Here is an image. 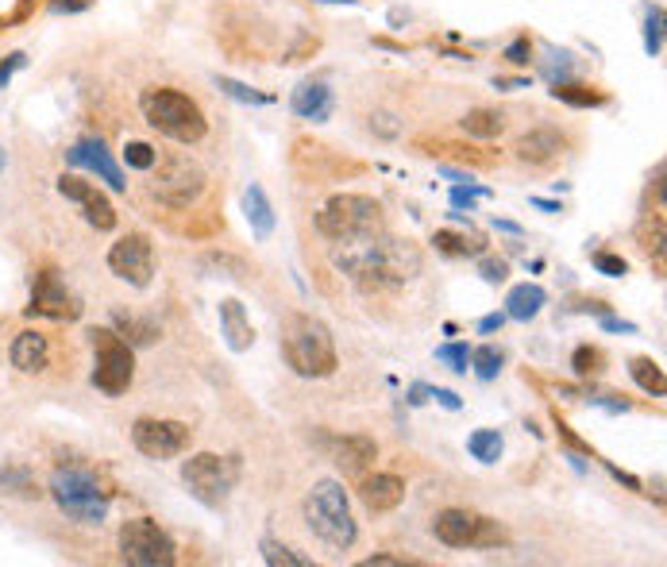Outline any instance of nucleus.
Returning <instances> with one entry per match:
<instances>
[{
	"instance_id": "1",
	"label": "nucleus",
	"mask_w": 667,
	"mask_h": 567,
	"mask_svg": "<svg viewBox=\"0 0 667 567\" xmlns=\"http://www.w3.org/2000/svg\"><path fill=\"white\" fill-rule=\"evenodd\" d=\"M332 263L363 290H390L421 274V251L398 236L374 232L359 240H340L332 247Z\"/></svg>"
},
{
	"instance_id": "2",
	"label": "nucleus",
	"mask_w": 667,
	"mask_h": 567,
	"mask_svg": "<svg viewBox=\"0 0 667 567\" xmlns=\"http://www.w3.org/2000/svg\"><path fill=\"white\" fill-rule=\"evenodd\" d=\"M282 359L301 378H328L340 367L336 340H332L328 324L317 321V317H305V313H290L282 324Z\"/></svg>"
},
{
	"instance_id": "3",
	"label": "nucleus",
	"mask_w": 667,
	"mask_h": 567,
	"mask_svg": "<svg viewBox=\"0 0 667 567\" xmlns=\"http://www.w3.org/2000/svg\"><path fill=\"white\" fill-rule=\"evenodd\" d=\"M139 112H143V120L155 132L174 139V143H182V147H193V143H201L209 135V120H205L201 105L193 97H186L182 89H174V85H151V89H143Z\"/></svg>"
},
{
	"instance_id": "4",
	"label": "nucleus",
	"mask_w": 667,
	"mask_h": 567,
	"mask_svg": "<svg viewBox=\"0 0 667 567\" xmlns=\"http://www.w3.org/2000/svg\"><path fill=\"white\" fill-rule=\"evenodd\" d=\"M305 521L313 529V537H321L328 548L347 552L359 540V525L347 510V490L336 479H321L305 498Z\"/></svg>"
},
{
	"instance_id": "5",
	"label": "nucleus",
	"mask_w": 667,
	"mask_h": 567,
	"mask_svg": "<svg viewBox=\"0 0 667 567\" xmlns=\"http://www.w3.org/2000/svg\"><path fill=\"white\" fill-rule=\"evenodd\" d=\"M313 224H317V232H321L324 240H332V243L386 232L382 205H378L374 197H367V193H336L321 213H317Z\"/></svg>"
},
{
	"instance_id": "6",
	"label": "nucleus",
	"mask_w": 667,
	"mask_h": 567,
	"mask_svg": "<svg viewBox=\"0 0 667 567\" xmlns=\"http://www.w3.org/2000/svg\"><path fill=\"white\" fill-rule=\"evenodd\" d=\"M51 498L70 521H78V525H105L108 494L105 486L97 483L93 471H85V467H58L51 475Z\"/></svg>"
},
{
	"instance_id": "7",
	"label": "nucleus",
	"mask_w": 667,
	"mask_h": 567,
	"mask_svg": "<svg viewBox=\"0 0 667 567\" xmlns=\"http://www.w3.org/2000/svg\"><path fill=\"white\" fill-rule=\"evenodd\" d=\"M243 463L240 456H216V452H197L182 463V483L189 486V494L201 502V506H224L232 498V490L240 483Z\"/></svg>"
},
{
	"instance_id": "8",
	"label": "nucleus",
	"mask_w": 667,
	"mask_h": 567,
	"mask_svg": "<svg viewBox=\"0 0 667 567\" xmlns=\"http://www.w3.org/2000/svg\"><path fill=\"white\" fill-rule=\"evenodd\" d=\"M89 344H93V386L108 394V398H120L128 394L135 378V355L132 344L124 336H116L112 328H93L89 332Z\"/></svg>"
},
{
	"instance_id": "9",
	"label": "nucleus",
	"mask_w": 667,
	"mask_h": 567,
	"mask_svg": "<svg viewBox=\"0 0 667 567\" xmlns=\"http://www.w3.org/2000/svg\"><path fill=\"white\" fill-rule=\"evenodd\" d=\"M120 560L132 567H174L178 548L170 533L151 517H132L120 525Z\"/></svg>"
},
{
	"instance_id": "10",
	"label": "nucleus",
	"mask_w": 667,
	"mask_h": 567,
	"mask_svg": "<svg viewBox=\"0 0 667 567\" xmlns=\"http://www.w3.org/2000/svg\"><path fill=\"white\" fill-rule=\"evenodd\" d=\"M432 533L448 548H498L506 544V529L494 517H482L471 510H440L432 521Z\"/></svg>"
},
{
	"instance_id": "11",
	"label": "nucleus",
	"mask_w": 667,
	"mask_h": 567,
	"mask_svg": "<svg viewBox=\"0 0 667 567\" xmlns=\"http://www.w3.org/2000/svg\"><path fill=\"white\" fill-rule=\"evenodd\" d=\"M151 193L159 197L162 205L170 209H189L201 193H205V170L186 155H174V159L159 162V174L151 182Z\"/></svg>"
},
{
	"instance_id": "12",
	"label": "nucleus",
	"mask_w": 667,
	"mask_h": 567,
	"mask_svg": "<svg viewBox=\"0 0 667 567\" xmlns=\"http://www.w3.org/2000/svg\"><path fill=\"white\" fill-rule=\"evenodd\" d=\"M108 270L128 282L135 290H147L151 278H155V251H151V240L139 236V232H128L108 247Z\"/></svg>"
},
{
	"instance_id": "13",
	"label": "nucleus",
	"mask_w": 667,
	"mask_h": 567,
	"mask_svg": "<svg viewBox=\"0 0 667 567\" xmlns=\"http://www.w3.org/2000/svg\"><path fill=\"white\" fill-rule=\"evenodd\" d=\"M27 317H51V321H78L81 301L78 294L58 278V270H39L31 282V305Z\"/></svg>"
},
{
	"instance_id": "14",
	"label": "nucleus",
	"mask_w": 667,
	"mask_h": 567,
	"mask_svg": "<svg viewBox=\"0 0 667 567\" xmlns=\"http://www.w3.org/2000/svg\"><path fill=\"white\" fill-rule=\"evenodd\" d=\"M132 444L147 459H174L189 448V429L182 421L162 417H139L132 425Z\"/></svg>"
},
{
	"instance_id": "15",
	"label": "nucleus",
	"mask_w": 667,
	"mask_h": 567,
	"mask_svg": "<svg viewBox=\"0 0 667 567\" xmlns=\"http://www.w3.org/2000/svg\"><path fill=\"white\" fill-rule=\"evenodd\" d=\"M58 193H62L66 201L81 205V213H85V220H89V228H97V232H112V228H116V209L108 205L105 193H97V186L81 182V178H74V174H62V178H58Z\"/></svg>"
},
{
	"instance_id": "16",
	"label": "nucleus",
	"mask_w": 667,
	"mask_h": 567,
	"mask_svg": "<svg viewBox=\"0 0 667 567\" xmlns=\"http://www.w3.org/2000/svg\"><path fill=\"white\" fill-rule=\"evenodd\" d=\"M66 162H74V166H81V170H93L112 193H124V189H128L124 170H120V162L112 159V151L105 147V139H78V143L66 151Z\"/></svg>"
},
{
	"instance_id": "17",
	"label": "nucleus",
	"mask_w": 667,
	"mask_h": 567,
	"mask_svg": "<svg viewBox=\"0 0 667 567\" xmlns=\"http://www.w3.org/2000/svg\"><path fill=\"white\" fill-rule=\"evenodd\" d=\"M290 108H294L297 120H309V124H328L332 112H336V97L324 81H301L290 97Z\"/></svg>"
},
{
	"instance_id": "18",
	"label": "nucleus",
	"mask_w": 667,
	"mask_h": 567,
	"mask_svg": "<svg viewBox=\"0 0 667 567\" xmlns=\"http://www.w3.org/2000/svg\"><path fill=\"white\" fill-rule=\"evenodd\" d=\"M563 135L556 128H533V132H525L517 143H513V155L521 162H529V166H548V162H556L563 155Z\"/></svg>"
},
{
	"instance_id": "19",
	"label": "nucleus",
	"mask_w": 667,
	"mask_h": 567,
	"mask_svg": "<svg viewBox=\"0 0 667 567\" xmlns=\"http://www.w3.org/2000/svg\"><path fill=\"white\" fill-rule=\"evenodd\" d=\"M8 359H12V367L24 371V375H43V371L51 367V344H47L43 332H31V328H27V332H20V336L12 340Z\"/></svg>"
},
{
	"instance_id": "20",
	"label": "nucleus",
	"mask_w": 667,
	"mask_h": 567,
	"mask_svg": "<svg viewBox=\"0 0 667 567\" xmlns=\"http://www.w3.org/2000/svg\"><path fill=\"white\" fill-rule=\"evenodd\" d=\"M359 498H363V506L371 513H390L405 502V483H401L398 475H390V471H378L371 479H363Z\"/></svg>"
},
{
	"instance_id": "21",
	"label": "nucleus",
	"mask_w": 667,
	"mask_h": 567,
	"mask_svg": "<svg viewBox=\"0 0 667 567\" xmlns=\"http://www.w3.org/2000/svg\"><path fill=\"white\" fill-rule=\"evenodd\" d=\"M328 452H332V459L344 467L347 475H355V471H363V467L374 463L378 444H374L371 436H332V440H328Z\"/></svg>"
},
{
	"instance_id": "22",
	"label": "nucleus",
	"mask_w": 667,
	"mask_h": 567,
	"mask_svg": "<svg viewBox=\"0 0 667 567\" xmlns=\"http://www.w3.org/2000/svg\"><path fill=\"white\" fill-rule=\"evenodd\" d=\"M220 332H224V344L232 351H247L255 344V328L247 321L243 301H236V297L220 301Z\"/></svg>"
},
{
	"instance_id": "23",
	"label": "nucleus",
	"mask_w": 667,
	"mask_h": 567,
	"mask_svg": "<svg viewBox=\"0 0 667 567\" xmlns=\"http://www.w3.org/2000/svg\"><path fill=\"white\" fill-rule=\"evenodd\" d=\"M243 216L251 224V236L259 243H267L270 232H274V205H270L267 189L255 186V182L243 189Z\"/></svg>"
},
{
	"instance_id": "24",
	"label": "nucleus",
	"mask_w": 667,
	"mask_h": 567,
	"mask_svg": "<svg viewBox=\"0 0 667 567\" xmlns=\"http://www.w3.org/2000/svg\"><path fill=\"white\" fill-rule=\"evenodd\" d=\"M548 305V294H544V286H536V282H525V286H513L506 297V317L509 321H533L536 313Z\"/></svg>"
},
{
	"instance_id": "25",
	"label": "nucleus",
	"mask_w": 667,
	"mask_h": 567,
	"mask_svg": "<svg viewBox=\"0 0 667 567\" xmlns=\"http://www.w3.org/2000/svg\"><path fill=\"white\" fill-rule=\"evenodd\" d=\"M552 97L563 101V105L571 108H602L610 97L602 93V89H594V85H583V81H560V85H552Z\"/></svg>"
},
{
	"instance_id": "26",
	"label": "nucleus",
	"mask_w": 667,
	"mask_h": 567,
	"mask_svg": "<svg viewBox=\"0 0 667 567\" xmlns=\"http://www.w3.org/2000/svg\"><path fill=\"white\" fill-rule=\"evenodd\" d=\"M459 128L471 135V139H494V135H502V128H506V116L498 108H471L459 120Z\"/></svg>"
},
{
	"instance_id": "27",
	"label": "nucleus",
	"mask_w": 667,
	"mask_h": 567,
	"mask_svg": "<svg viewBox=\"0 0 667 567\" xmlns=\"http://www.w3.org/2000/svg\"><path fill=\"white\" fill-rule=\"evenodd\" d=\"M629 375H633V382L641 386L644 394H652V398H664V394H667L664 367H660L656 359H648V355H637V359H629Z\"/></svg>"
},
{
	"instance_id": "28",
	"label": "nucleus",
	"mask_w": 667,
	"mask_h": 567,
	"mask_svg": "<svg viewBox=\"0 0 667 567\" xmlns=\"http://www.w3.org/2000/svg\"><path fill=\"white\" fill-rule=\"evenodd\" d=\"M467 452L479 459V463H498L506 452V440L498 429H475L467 436Z\"/></svg>"
},
{
	"instance_id": "29",
	"label": "nucleus",
	"mask_w": 667,
	"mask_h": 567,
	"mask_svg": "<svg viewBox=\"0 0 667 567\" xmlns=\"http://www.w3.org/2000/svg\"><path fill=\"white\" fill-rule=\"evenodd\" d=\"M436 243V251H444V255H455V259H463V255H482L486 251V240H482L479 232H471V236H455V232H436L432 236Z\"/></svg>"
},
{
	"instance_id": "30",
	"label": "nucleus",
	"mask_w": 667,
	"mask_h": 567,
	"mask_svg": "<svg viewBox=\"0 0 667 567\" xmlns=\"http://www.w3.org/2000/svg\"><path fill=\"white\" fill-rule=\"evenodd\" d=\"M112 324L132 340V344H155L159 340V324L155 321H139V317H132V313H112Z\"/></svg>"
},
{
	"instance_id": "31",
	"label": "nucleus",
	"mask_w": 667,
	"mask_h": 567,
	"mask_svg": "<svg viewBox=\"0 0 667 567\" xmlns=\"http://www.w3.org/2000/svg\"><path fill=\"white\" fill-rule=\"evenodd\" d=\"M471 367H475V375L482 382H494V378L502 375V367H506V351L494 348V344H482V348L471 351Z\"/></svg>"
},
{
	"instance_id": "32",
	"label": "nucleus",
	"mask_w": 667,
	"mask_h": 567,
	"mask_svg": "<svg viewBox=\"0 0 667 567\" xmlns=\"http://www.w3.org/2000/svg\"><path fill=\"white\" fill-rule=\"evenodd\" d=\"M644 51H648V58L664 54V4H652L644 16Z\"/></svg>"
},
{
	"instance_id": "33",
	"label": "nucleus",
	"mask_w": 667,
	"mask_h": 567,
	"mask_svg": "<svg viewBox=\"0 0 667 567\" xmlns=\"http://www.w3.org/2000/svg\"><path fill=\"white\" fill-rule=\"evenodd\" d=\"M540 74L552 81V85H560V81L575 78V62H571L567 51H552V47H548V58L540 62Z\"/></svg>"
},
{
	"instance_id": "34",
	"label": "nucleus",
	"mask_w": 667,
	"mask_h": 567,
	"mask_svg": "<svg viewBox=\"0 0 667 567\" xmlns=\"http://www.w3.org/2000/svg\"><path fill=\"white\" fill-rule=\"evenodd\" d=\"M259 552H263V560H267L270 567H309V560H305V556H297L294 548L278 544L274 537L263 540V544H259Z\"/></svg>"
},
{
	"instance_id": "35",
	"label": "nucleus",
	"mask_w": 667,
	"mask_h": 567,
	"mask_svg": "<svg viewBox=\"0 0 667 567\" xmlns=\"http://www.w3.org/2000/svg\"><path fill=\"white\" fill-rule=\"evenodd\" d=\"M216 89H220L224 97L240 101V105H270L267 93H259V89H247V85H243V81H236V78H216Z\"/></svg>"
},
{
	"instance_id": "36",
	"label": "nucleus",
	"mask_w": 667,
	"mask_h": 567,
	"mask_svg": "<svg viewBox=\"0 0 667 567\" xmlns=\"http://www.w3.org/2000/svg\"><path fill=\"white\" fill-rule=\"evenodd\" d=\"M124 162H128L132 170H155V162H159V151H155L151 143H143V139H132V143L124 147Z\"/></svg>"
},
{
	"instance_id": "37",
	"label": "nucleus",
	"mask_w": 667,
	"mask_h": 567,
	"mask_svg": "<svg viewBox=\"0 0 667 567\" xmlns=\"http://www.w3.org/2000/svg\"><path fill=\"white\" fill-rule=\"evenodd\" d=\"M436 359L455 371V375H467V367H471V348L467 344H444V348H436Z\"/></svg>"
},
{
	"instance_id": "38",
	"label": "nucleus",
	"mask_w": 667,
	"mask_h": 567,
	"mask_svg": "<svg viewBox=\"0 0 667 567\" xmlns=\"http://www.w3.org/2000/svg\"><path fill=\"white\" fill-rule=\"evenodd\" d=\"M602 363H606V355L598 348H579L571 355V367H575V375L587 378V375H598L602 371Z\"/></svg>"
},
{
	"instance_id": "39",
	"label": "nucleus",
	"mask_w": 667,
	"mask_h": 567,
	"mask_svg": "<svg viewBox=\"0 0 667 567\" xmlns=\"http://www.w3.org/2000/svg\"><path fill=\"white\" fill-rule=\"evenodd\" d=\"M482 197H490V189L471 186V182H467V186H463V182H455L452 186V209H467V213H471Z\"/></svg>"
},
{
	"instance_id": "40",
	"label": "nucleus",
	"mask_w": 667,
	"mask_h": 567,
	"mask_svg": "<svg viewBox=\"0 0 667 567\" xmlns=\"http://www.w3.org/2000/svg\"><path fill=\"white\" fill-rule=\"evenodd\" d=\"M590 263H594L598 274H606V278H621V274L629 270V263H625L621 255H610V251H594V255H590Z\"/></svg>"
},
{
	"instance_id": "41",
	"label": "nucleus",
	"mask_w": 667,
	"mask_h": 567,
	"mask_svg": "<svg viewBox=\"0 0 667 567\" xmlns=\"http://www.w3.org/2000/svg\"><path fill=\"white\" fill-rule=\"evenodd\" d=\"M371 132L382 135V139H398L401 135V124L394 112H374L371 116Z\"/></svg>"
},
{
	"instance_id": "42",
	"label": "nucleus",
	"mask_w": 667,
	"mask_h": 567,
	"mask_svg": "<svg viewBox=\"0 0 667 567\" xmlns=\"http://www.w3.org/2000/svg\"><path fill=\"white\" fill-rule=\"evenodd\" d=\"M479 274H482V282H490V286H502V282L509 278L506 259H482V263H479Z\"/></svg>"
},
{
	"instance_id": "43",
	"label": "nucleus",
	"mask_w": 667,
	"mask_h": 567,
	"mask_svg": "<svg viewBox=\"0 0 667 567\" xmlns=\"http://www.w3.org/2000/svg\"><path fill=\"white\" fill-rule=\"evenodd\" d=\"M529 58H533V43H529V35H517V39L506 47V62H513V66H529Z\"/></svg>"
},
{
	"instance_id": "44",
	"label": "nucleus",
	"mask_w": 667,
	"mask_h": 567,
	"mask_svg": "<svg viewBox=\"0 0 667 567\" xmlns=\"http://www.w3.org/2000/svg\"><path fill=\"white\" fill-rule=\"evenodd\" d=\"M24 66H27V54H24V51H12V54H8V58L0 62V89H8V81L16 78V74H20Z\"/></svg>"
},
{
	"instance_id": "45",
	"label": "nucleus",
	"mask_w": 667,
	"mask_h": 567,
	"mask_svg": "<svg viewBox=\"0 0 667 567\" xmlns=\"http://www.w3.org/2000/svg\"><path fill=\"white\" fill-rule=\"evenodd\" d=\"M93 0H51L47 8H51L54 16H74V12H85Z\"/></svg>"
},
{
	"instance_id": "46",
	"label": "nucleus",
	"mask_w": 667,
	"mask_h": 567,
	"mask_svg": "<svg viewBox=\"0 0 667 567\" xmlns=\"http://www.w3.org/2000/svg\"><path fill=\"white\" fill-rule=\"evenodd\" d=\"M506 321H509L506 313H490V317H482L479 321V332H486V336H490V332H502V324Z\"/></svg>"
},
{
	"instance_id": "47",
	"label": "nucleus",
	"mask_w": 667,
	"mask_h": 567,
	"mask_svg": "<svg viewBox=\"0 0 667 567\" xmlns=\"http://www.w3.org/2000/svg\"><path fill=\"white\" fill-rule=\"evenodd\" d=\"M432 398H436V402L444 405V409H463V402H459V394H452V390H436V386H432Z\"/></svg>"
},
{
	"instance_id": "48",
	"label": "nucleus",
	"mask_w": 667,
	"mask_h": 567,
	"mask_svg": "<svg viewBox=\"0 0 667 567\" xmlns=\"http://www.w3.org/2000/svg\"><path fill=\"white\" fill-rule=\"evenodd\" d=\"M602 328H606V332H637V324L633 321H617V317H610V313L602 317Z\"/></svg>"
},
{
	"instance_id": "49",
	"label": "nucleus",
	"mask_w": 667,
	"mask_h": 567,
	"mask_svg": "<svg viewBox=\"0 0 667 567\" xmlns=\"http://www.w3.org/2000/svg\"><path fill=\"white\" fill-rule=\"evenodd\" d=\"M428 398H432V386H425V382L409 386V405H425Z\"/></svg>"
},
{
	"instance_id": "50",
	"label": "nucleus",
	"mask_w": 667,
	"mask_h": 567,
	"mask_svg": "<svg viewBox=\"0 0 667 567\" xmlns=\"http://www.w3.org/2000/svg\"><path fill=\"white\" fill-rule=\"evenodd\" d=\"M606 467H610V475H614L617 483H625L629 490H641V479H633L629 471H621V467H614V463H606Z\"/></svg>"
},
{
	"instance_id": "51",
	"label": "nucleus",
	"mask_w": 667,
	"mask_h": 567,
	"mask_svg": "<svg viewBox=\"0 0 667 567\" xmlns=\"http://www.w3.org/2000/svg\"><path fill=\"white\" fill-rule=\"evenodd\" d=\"M494 85L513 93V89H529V78H494Z\"/></svg>"
},
{
	"instance_id": "52",
	"label": "nucleus",
	"mask_w": 667,
	"mask_h": 567,
	"mask_svg": "<svg viewBox=\"0 0 667 567\" xmlns=\"http://www.w3.org/2000/svg\"><path fill=\"white\" fill-rule=\"evenodd\" d=\"M405 560H394V556H371V560H363V567H401Z\"/></svg>"
},
{
	"instance_id": "53",
	"label": "nucleus",
	"mask_w": 667,
	"mask_h": 567,
	"mask_svg": "<svg viewBox=\"0 0 667 567\" xmlns=\"http://www.w3.org/2000/svg\"><path fill=\"white\" fill-rule=\"evenodd\" d=\"M594 402H598V405H606L610 413H625V409H629V402H617V398H610V394H606V398H594Z\"/></svg>"
},
{
	"instance_id": "54",
	"label": "nucleus",
	"mask_w": 667,
	"mask_h": 567,
	"mask_svg": "<svg viewBox=\"0 0 667 567\" xmlns=\"http://www.w3.org/2000/svg\"><path fill=\"white\" fill-rule=\"evenodd\" d=\"M533 205L544 209V213H560V205H556V201H544V197H533Z\"/></svg>"
},
{
	"instance_id": "55",
	"label": "nucleus",
	"mask_w": 667,
	"mask_h": 567,
	"mask_svg": "<svg viewBox=\"0 0 667 567\" xmlns=\"http://www.w3.org/2000/svg\"><path fill=\"white\" fill-rule=\"evenodd\" d=\"M494 228H498V232H509V236H517V232H521L513 220H494Z\"/></svg>"
},
{
	"instance_id": "56",
	"label": "nucleus",
	"mask_w": 667,
	"mask_h": 567,
	"mask_svg": "<svg viewBox=\"0 0 667 567\" xmlns=\"http://www.w3.org/2000/svg\"><path fill=\"white\" fill-rule=\"evenodd\" d=\"M321 4H359V0H321Z\"/></svg>"
},
{
	"instance_id": "57",
	"label": "nucleus",
	"mask_w": 667,
	"mask_h": 567,
	"mask_svg": "<svg viewBox=\"0 0 667 567\" xmlns=\"http://www.w3.org/2000/svg\"><path fill=\"white\" fill-rule=\"evenodd\" d=\"M4 166H8V155H4V147H0V174H4Z\"/></svg>"
}]
</instances>
